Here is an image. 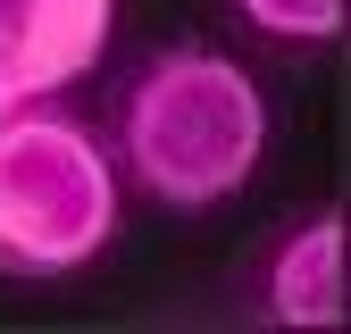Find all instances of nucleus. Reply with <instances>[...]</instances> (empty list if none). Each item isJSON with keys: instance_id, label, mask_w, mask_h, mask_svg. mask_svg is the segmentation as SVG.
<instances>
[{"instance_id": "3", "label": "nucleus", "mask_w": 351, "mask_h": 334, "mask_svg": "<svg viewBox=\"0 0 351 334\" xmlns=\"http://www.w3.org/2000/svg\"><path fill=\"white\" fill-rule=\"evenodd\" d=\"M117 0H0V109L59 101L109 51Z\"/></svg>"}, {"instance_id": "2", "label": "nucleus", "mask_w": 351, "mask_h": 334, "mask_svg": "<svg viewBox=\"0 0 351 334\" xmlns=\"http://www.w3.org/2000/svg\"><path fill=\"white\" fill-rule=\"evenodd\" d=\"M117 234V159L59 101L0 109V276L51 284L93 268Z\"/></svg>"}, {"instance_id": "1", "label": "nucleus", "mask_w": 351, "mask_h": 334, "mask_svg": "<svg viewBox=\"0 0 351 334\" xmlns=\"http://www.w3.org/2000/svg\"><path fill=\"white\" fill-rule=\"evenodd\" d=\"M259 151H268V101L226 51L176 42L117 92V167L151 209L193 218L234 201Z\"/></svg>"}, {"instance_id": "5", "label": "nucleus", "mask_w": 351, "mask_h": 334, "mask_svg": "<svg viewBox=\"0 0 351 334\" xmlns=\"http://www.w3.org/2000/svg\"><path fill=\"white\" fill-rule=\"evenodd\" d=\"M234 17L259 42H293V51L343 42V0H234Z\"/></svg>"}, {"instance_id": "4", "label": "nucleus", "mask_w": 351, "mask_h": 334, "mask_svg": "<svg viewBox=\"0 0 351 334\" xmlns=\"http://www.w3.org/2000/svg\"><path fill=\"white\" fill-rule=\"evenodd\" d=\"M251 318L259 326H343L351 318V284H343V218L318 209V218H301L276 250L268 268L251 284Z\"/></svg>"}]
</instances>
